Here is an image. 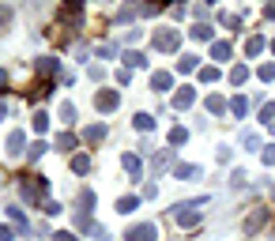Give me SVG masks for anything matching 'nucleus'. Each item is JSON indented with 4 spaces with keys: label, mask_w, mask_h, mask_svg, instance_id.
Listing matches in <instances>:
<instances>
[{
    "label": "nucleus",
    "mask_w": 275,
    "mask_h": 241,
    "mask_svg": "<svg viewBox=\"0 0 275 241\" xmlns=\"http://www.w3.org/2000/svg\"><path fill=\"white\" fill-rule=\"evenodd\" d=\"M45 192H49V181H45V177H30V185L23 181V200H27V204H42Z\"/></svg>",
    "instance_id": "obj_1"
},
{
    "label": "nucleus",
    "mask_w": 275,
    "mask_h": 241,
    "mask_svg": "<svg viewBox=\"0 0 275 241\" xmlns=\"http://www.w3.org/2000/svg\"><path fill=\"white\" fill-rule=\"evenodd\" d=\"M23 147H27V132H23V128H15L12 136H8V155H12V158H19V155H27V151H23Z\"/></svg>",
    "instance_id": "obj_2"
},
{
    "label": "nucleus",
    "mask_w": 275,
    "mask_h": 241,
    "mask_svg": "<svg viewBox=\"0 0 275 241\" xmlns=\"http://www.w3.org/2000/svg\"><path fill=\"white\" fill-rule=\"evenodd\" d=\"M125 241H155V226L151 222H140V226H132L125 234Z\"/></svg>",
    "instance_id": "obj_3"
},
{
    "label": "nucleus",
    "mask_w": 275,
    "mask_h": 241,
    "mask_svg": "<svg viewBox=\"0 0 275 241\" xmlns=\"http://www.w3.org/2000/svg\"><path fill=\"white\" fill-rule=\"evenodd\" d=\"M177 42H181L177 30H159L155 34V49H177Z\"/></svg>",
    "instance_id": "obj_4"
},
{
    "label": "nucleus",
    "mask_w": 275,
    "mask_h": 241,
    "mask_svg": "<svg viewBox=\"0 0 275 241\" xmlns=\"http://www.w3.org/2000/svg\"><path fill=\"white\" fill-rule=\"evenodd\" d=\"M117 102H121V98H117V91H102L98 98H94V106H98L102 113H110V110H117Z\"/></svg>",
    "instance_id": "obj_5"
},
{
    "label": "nucleus",
    "mask_w": 275,
    "mask_h": 241,
    "mask_svg": "<svg viewBox=\"0 0 275 241\" xmlns=\"http://www.w3.org/2000/svg\"><path fill=\"white\" fill-rule=\"evenodd\" d=\"M192 102H196V91H192V87H181L177 98H174V110H188Z\"/></svg>",
    "instance_id": "obj_6"
},
{
    "label": "nucleus",
    "mask_w": 275,
    "mask_h": 241,
    "mask_svg": "<svg viewBox=\"0 0 275 241\" xmlns=\"http://www.w3.org/2000/svg\"><path fill=\"white\" fill-rule=\"evenodd\" d=\"M170 83H174V79H170V72H155V79H151V87H155V91H170Z\"/></svg>",
    "instance_id": "obj_7"
},
{
    "label": "nucleus",
    "mask_w": 275,
    "mask_h": 241,
    "mask_svg": "<svg viewBox=\"0 0 275 241\" xmlns=\"http://www.w3.org/2000/svg\"><path fill=\"white\" fill-rule=\"evenodd\" d=\"M177 181H188V177H200V166H174Z\"/></svg>",
    "instance_id": "obj_8"
},
{
    "label": "nucleus",
    "mask_w": 275,
    "mask_h": 241,
    "mask_svg": "<svg viewBox=\"0 0 275 241\" xmlns=\"http://www.w3.org/2000/svg\"><path fill=\"white\" fill-rule=\"evenodd\" d=\"M38 72H42V75H53V72H60V60L42 57V60H38Z\"/></svg>",
    "instance_id": "obj_9"
},
{
    "label": "nucleus",
    "mask_w": 275,
    "mask_h": 241,
    "mask_svg": "<svg viewBox=\"0 0 275 241\" xmlns=\"http://www.w3.org/2000/svg\"><path fill=\"white\" fill-rule=\"evenodd\" d=\"M8 215H12V222L23 230V234H30V226H27V219H23V211H19V207H8Z\"/></svg>",
    "instance_id": "obj_10"
},
{
    "label": "nucleus",
    "mask_w": 275,
    "mask_h": 241,
    "mask_svg": "<svg viewBox=\"0 0 275 241\" xmlns=\"http://www.w3.org/2000/svg\"><path fill=\"white\" fill-rule=\"evenodd\" d=\"M241 143H245L249 151H260V136L257 132H241Z\"/></svg>",
    "instance_id": "obj_11"
},
{
    "label": "nucleus",
    "mask_w": 275,
    "mask_h": 241,
    "mask_svg": "<svg viewBox=\"0 0 275 241\" xmlns=\"http://www.w3.org/2000/svg\"><path fill=\"white\" fill-rule=\"evenodd\" d=\"M144 12V8H136V4H128V8H121V12H117V23H128L132 15H140Z\"/></svg>",
    "instance_id": "obj_12"
},
{
    "label": "nucleus",
    "mask_w": 275,
    "mask_h": 241,
    "mask_svg": "<svg viewBox=\"0 0 275 241\" xmlns=\"http://www.w3.org/2000/svg\"><path fill=\"white\" fill-rule=\"evenodd\" d=\"M211 57H215V60H226V57H230V45H226V42H215V45H211Z\"/></svg>",
    "instance_id": "obj_13"
},
{
    "label": "nucleus",
    "mask_w": 275,
    "mask_h": 241,
    "mask_svg": "<svg viewBox=\"0 0 275 241\" xmlns=\"http://www.w3.org/2000/svg\"><path fill=\"white\" fill-rule=\"evenodd\" d=\"M42 155H45V143H30L27 147V162H38Z\"/></svg>",
    "instance_id": "obj_14"
},
{
    "label": "nucleus",
    "mask_w": 275,
    "mask_h": 241,
    "mask_svg": "<svg viewBox=\"0 0 275 241\" xmlns=\"http://www.w3.org/2000/svg\"><path fill=\"white\" fill-rule=\"evenodd\" d=\"M136 128H140V132H151V128H155V117H151V113H140V117H136Z\"/></svg>",
    "instance_id": "obj_15"
},
{
    "label": "nucleus",
    "mask_w": 275,
    "mask_h": 241,
    "mask_svg": "<svg viewBox=\"0 0 275 241\" xmlns=\"http://www.w3.org/2000/svg\"><path fill=\"white\" fill-rule=\"evenodd\" d=\"M102 136H106V125H91L87 128V143H98Z\"/></svg>",
    "instance_id": "obj_16"
},
{
    "label": "nucleus",
    "mask_w": 275,
    "mask_h": 241,
    "mask_svg": "<svg viewBox=\"0 0 275 241\" xmlns=\"http://www.w3.org/2000/svg\"><path fill=\"white\" fill-rule=\"evenodd\" d=\"M170 162H174V155H170V151H159V155H155V170H166Z\"/></svg>",
    "instance_id": "obj_17"
},
{
    "label": "nucleus",
    "mask_w": 275,
    "mask_h": 241,
    "mask_svg": "<svg viewBox=\"0 0 275 241\" xmlns=\"http://www.w3.org/2000/svg\"><path fill=\"white\" fill-rule=\"evenodd\" d=\"M264 219H268V211H257V215H253V219L245 222V230H249V234H253V230H260V222H264Z\"/></svg>",
    "instance_id": "obj_18"
},
{
    "label": "nucleus",
    "mask_w": 275,
    "mask_h": 241,
    "mask_svg": "<svg viewBox=\"0 0 275 241\" xmlns=\"http://www.w3.org/2000/svg\"><path fill=\"white\" fill-rule=\"evenodd\" d=\"M260 49H264V38H249V45H245V53H249V57H257Z\"/></svg>",
    "instance_id": "obj_19"
},
{
    "label": "nucleus",
    "mask_w": 275,
    "mask_h": 241,
    "mask_svg": "<svg viewBox=\"0 0 275 241\" xmlns=\"http://www.w3.org/2000/svg\"><path fill=\"white\" fill-rule=\"evenodd\" d=\"M230 79H234V83H245V79H249V68H245V64H238V68L230 72Z\"/></svg>",
    "instance_id": "obj_20"
},
{
    "label": "nucleus",
    "mask_w": 275,
    "mask_h": 241,
    "mask_svg": "<svg viewBox=\"0 0 275 241\" xmlns=\"http://www.w3.org/2000/svg\"><path fill=\"white\" fill-rule=\"evenodd\" d=\"M207 110H211V113H222V110H226V102L219 98V94H211V98H207Z\"/></svg>",
    "instance_id": "obj_21"
},
{
    "label": "nucleus",
    "mask_w": 275,
    "mask_h": 241,
    "mask_svg": "<svg viewBox=\"0 0 275 241\" xmlns=\"http://www.w3.org/2000/svg\"><path fill=\"white\" fill-rule=\"evenodd\" d=\"M192 38H196V42H207V38H211V27H192Z\"/></svg>",
    "instance_id": "obj_22"
},
{
    "label": "nucleus",
    "mask_w": 275,
    "mask_h": 241,
    "mask_svg": "<svg viewBox=\"0 0 275 241\" xmlns=\"http://www.w3.org/2000/svg\"><path fill=\"white\" fill-rule=\"evenodd\" d=\"M125 64H128V68H144L147 60L140 57V53H125Z\"/></svg>",
    "instance_id": "obj_23"
},
{
    "label": "nucleus",
    "mask_w": 275,
    "mask_h": 241,
    "mask_svg": "<svg viewBox=\"0 0 275 241\" xmlns=\"http://www.w3.org/2000/svg\"><path fill=\"white\" fill-rule=\"evenodd\" d=\"M72 170H75V173H87V170H91V162H87L83 155H75V158H72Z\"/></svg>",
    "instance_id": "obj_24"
},
{
    "label": "nucleus",
    "mask_w": 275,
    "mask_h": 241,
    "mask_svg": "<svg viewBox=\"0 0 275 241\" xmlns=\"http://www.w3.org/2000/svg\"><path fill=\"white\" fill-rule=\"evenodd\" d=\"M121 162H125V170H128V173H140V158H136V155H125Z\"/></svg>",
    "instance_id": "obj_25"
},
{
    "label": "nucleus",
    "mask_w": 275,
    "mask_h": 241,
    "mask_svg": "<svg viewBox=\"0 0 275 241\" xmlns=\"http://www.w3.org/2000/svg\"><path fill=\"white\" fill-rule=\"evenodd\" d=\"M185 140H188V132H185V128H174V132H170V143H174V147H181Z\"/></svg>",
    "instance_id": "obj_26"
},
{
    "label": "nucleus",
    "mask_w": 275,
    "mask_h": 241,
    "mask_svg": "<svg viewBox=\"0 0 275 241\" xmlns=\"http://www.w3.org/2000/svg\"><path fill=\"white\" fill-rule=\"evenodd\" d=\"M30 125H34V132H45V128H49V117H45V113H34Z\"/></svg>",
    "instance_id": "obj_27"
},
{
    "label": "nucleus",
    "mask_w": 275,
    "mask_h": 241,
    "mask_svg": "<svg viewBox=\"0 0 275 241\" xmlns=\"http://www.w3.org/2000/svg\"><path fill=\"white\" fill-rule=\"evenodd\" d=\"M177 222H181V226H196V222H200V215H196V211H188V215H177Z\"/></svg>",
    "instance_id": "obj_28"
},
{
    "label": "nucleus",
    "mask_w": 275,
    "mask_h": 241,
    "mask_svg": "<svg viewBox=\"0 0 275 241\" xmlns=\"http://www.w3.org/2000/svg\"><path fill=\"white\" fill-rule=\"evenodd\" d=\"M245 181H249V177H245L241 170H234V173H230V185H234V188H245Z\"/></svg>",
    "instance_id": "obj_29"
},
{
    "label": "nucleus",
    "mask_w": 275,
    "mask_h": 241,
    "mask_svg": "<svg viewBox=\"0 0 275 241\" xmlns=\"http://www.w3.org/2000/svg\"><path fill=\"white\" fill-rule=\"evenodd\" d=\"M136 207V196H125V200H117V211H132Z\"/></svg>",
    "instance_id": "obj_30"
},
{
    "label": "nucleus",
    "mask_w": 275,
    "mask_h": 241,
    "mask_svg": "<svg viewBox=\"0 0 275 241\" xmlns=\"http://www.w3.org/2000/svg\"><path fill=\"white\" fill-rule=\"evenodd\" d=\"M230 110H234V117H245V98H234Z\"/></svg>",
    "instance_id": "obj_31"
},
{
    "label": "nucleus",
    "mask_w": 275,
    "mask_h": 241,
    "mask_svg": "<svg viewBox=\"0 0 275 241\" xmlns=\"http://www.w3.org/2000/svg\"><path fill=\"white\" fill-rule=\"evenodd\" d=\"M72 136H68V132H60V136H57V147H60V151H68V147H72Z\"/></svg>",
    "instance_id": "obj_32"
},
{
    "label": "nucleus",
    "mask_w": 275,
    "mask_h": 241,
    "mask_svg": "<svg viewBox=\"0 0 275 241\" xmlns=\"http://www.w3.org/2000/svg\"><path fill=\"white\" fill-rule=\"evenodd\" d=\"M60 117H64V121H72V117H75V106H72V102H64V106H60Z\"/></svg>",
    "instance_id": "obj_33"
},
{
    "label": "nucleus",
    "mask_w": 275,
    "mask_h": 241,
    "mask_svg": "<svg viewBox=\"0 0 275 241\" xmlns=\"http://www.w3.org/2000/svg\"><path fill=\"white\" fill-rule=\"evenodd\" d=\"M79 204H83V207H94V192H87V188H83V192H79Z\"/></svg>",
    "instance_id": "obj_34"
},
{
    "label": "nucleus",
    "mask_w": 275,
    "mask_h": 241,
    "mask_svg": "<svg viewBox=\"0 0 275 241\" xmlns=\"http://www.w3.org/2000/svg\"><path fill=\"white\" fill-rule=\"evenodd\" d=\"M177 68H181V72H192V68H196V57H181V64H177Z\"/></svg>",
    "instance_id": "obj_35"
},
{
    "label": "nucleus",
    "mask_w": 275,
    "mask_h": 241,
    "mask_svg": "<svg viewBox=\"0 0 275 241\" xmlns=\"http://www.w3.org/2000/svg\"><path fill=\"white\" fill-rule=\"evenodd\" d=\"M75 230H91V219H87V215H75Z\"/></svg>",
    "instance_id": "obj_36"
},
{
    "label": "nucleus",
    "mask_w": 275,
    "mask_h": 241,
    "mask_svg": "<svg viewBox=\"0 0 275 241\" xmlns=\"http://www.w3.org/2000/svg\"><path fill=\"white\" fill-rule=\"evenodd\" d=\"M264 166H275V147H264Z\"/></svg>",
    "instance_id": "obj_37"
},
{
    "label": "nucleus",
    "mask_w": 275,
    "mask_h": 241,
    "mask_svg": "<svg viewBox=\"0 0 275 241\" xmlns=\"http://www.w3.org/2000/svg\"><path fill=\"white\" fill-rule=\"evenodd\" d=\"M260 79H275V64H264V68H260Z\"/></svg>",
    "instance_id": "obj_38"
},
{
    "label": "nucleus",
    "mask_w": 275,
    "mask_h": 241,
    "mask_svg": "<svg viewBox=\"0 0 275 241\" xmlns=\"http://www.w3.org/2000/svg\"><path fill=\"white\" fill-rule=\"evenodd\" d=\"M12 23V8H0V27H8Z\"/></svg>",
    "instance_id": "obj_39"
},
{
    "label": "nucleus",
    "mask_w": 275,
    "mask_h": 241,
    "mask_svg": "<svg viewBox=\"0 0 275 241\" xmlns=\"http://www.w3.org/2000/svg\"><path fill=\"white\" fill-rule=\"evenodd\" d=\"M53 241H75V238H72V234H57Z\"/></svg>",
    "instance_id": "obj_40"
},
{
    "label": "nucleus",
    "mask_w": 275,
    "mask_h": 241,
    "mask_svg": "<svg viewBox=\"0 0 275 241\" xmlns=\"http://www.w3.org/2000/svg\"><path fill=\"white\" fill-rule=\"evenodd\" d=\"M272 196H275V188H272Z\"/></svg>",
    "instance_id": "obj_41"
}]
</instances>
